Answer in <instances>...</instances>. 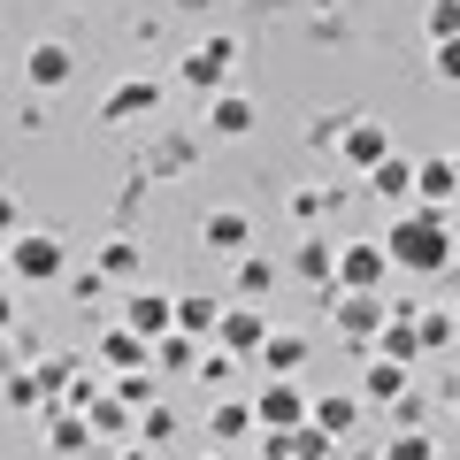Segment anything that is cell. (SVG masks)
Masks as SVG:
<instances>
[{"label": "cell", "instance_id": "27", "mask_svg": "<svg viewBox=\"0 0 460 460\" xmlns=\"http://www.w3.org/2000/svg\"><path fill=\"white\" fill-rule=\"evenodd\" d=\"M100 277H138V246L131 238H108V246H100Z\"/></svg>", "mask_w": 460, "mask_h": 460}, {"label": "cell", "instance_id": "38", "mask_svg": "<svg viewBox=\"0 0 460 460\" xmlns=\"http://www.w3.org/2000/svg\"><path fill=\"white\" fill-rule=\"evenodd\" d=\"M16 215H23V208H16V192H8V184H0V246H8V238H16Z\"/></svg>", "mask_w": 460, "mask_h": 460}, {"label": "cell", "instance_id": "1", "mask_svg": "<svg viewBox=\"0 0 460 460\" xmlns=\"http://www.w3.org/2000/svg\"><path fill=\"white\" fill-rule=\"evenodd\" d=\"M384 261L414 269V277H438V269L453 261V223H445V208H407L384 230Z\"/></svg>", "mask_w": 460, "mask_h": 460}, {"label": "cell", "instance_id": "6", "mask_svg": "<svg viewBox=\"0 0 460 460\" xmlns=\"http://www.w3.org/2000/svg\"><path fill=\"white\" fill-rule=\"evenodd\" d=\"M230 39H199L192 54H184V84H192V93H223V77H230Z\"/></svg>", "mask_w": 460, "mask_h": 460}, {"label": "cell", "instance_id": "12", "mask_svg": "<svg viewBox=\"0 0 460 460\" xmlns=\"http://www.w3.org/2000/svg\"><path fill=\"white\" fill-rule=\"evenodd\" d=\"M338 154H345L353 169H376L384 154H392V138H384V123H345V131H338Z\"/></svg>", "mask_w": 460, "mask_h": 460}, {"label": "cell", "instance_id": "35", "mask_svg": "<svg viewBox=\"0 0 460 460\" xmlns=\"http://www.w3.org/2000/svg\"><path fill=\"white\" fill-rule=\"evenodd\" d=\"M138 429H146V445H162V438H177V414H169V407H146V414H138Z\"/></svg>", "mask_w": 460, "mask_h": 460}, {"label": "cell", "instance_id": "8", "mask_svg": "<svg viewBox=\"0 0 460 460\" xmlns=\"http://www.w3.org/2000/svg\"><path fill=\"white\" fill-rule=\"evenodd\" d=\"M123 330H138V338H169V330H177V323H169V292H138V284H131V299H123Z\"/></svg>", "mask_w": 460, "mask_h": 460}, {"label": "cell", "instance_id": "3", "mask_svg": "<svg viewBox=\"0 0 460 460\" xmlns=\"http://www.w3.org/2000/svg\"><path fill=\"white\" fill-rule=\"evenodd\" d=\"M384 246L376 238H353V246H338V269H330V284L338 292H384Z\"/></svg>", "mask_w": 460, "mask_h": 460}, {"label": "cell", "instance_id": "44", "mask_svg": "<svg viewBox=\"0 0 460 460\" xmlns=\"http://www.w3.org/2000/svg\"><path fill=\"white\" fill-rule=\"evenodd\" d=\"M453 177H460V154H453Z\"/></svg>", "mask_w": 460, "mask_h": 460}, {"label": "cell", "instance_id": "34", "mask_svg": "<svg viewBox=\"0 0 460 460\" xmlns=\"http://www.w3.org/2000/svg\"><path fill=\"white\" fill-rule=\"evenodd\" d=\"M0 399H8V407H39V376H23V368H16V376L0 384Z\"/></svg>", "mask_w": 460, "mask_h": 460}, {"label": "cell", "instance_id": "14", "mask_svg": "<svg viewBox=\"0 0 460 460\" xmlns=\"http://www.w3.org/2000/svg\"><path fill=\"white\" fill-rule=\"evenodd\" d=\"M169 323H177L184 338H215V323H223V307H215L208 292H184V299H169Z\"/></svg>", "mask_w": 460, "mask_h": 460}, {"label": "cell", "instance_id": "13", "mask_svg": "<svg viewBox=\"0 0 460 460\" xmlns=\"http://www.w3.org/2000/svg\"><path fill=\"white\" fill-rule=\"evenodd\" d=\"M199 238H208L215 253H246V246H253V215H238V208H215Z\"/></svg>", "mask_w": 460, "mask_h": 460}, {"label": "cell", "instance_id": "30", "mask_svg": "<svg viewBox=\"0 0 460 460\" xmlns=\"http://www.w3.org/2000/svg\"><path fill=\"white\" fill-rule=\"evenodd\" d=\"M108 399H123V407H154V376H146V368H131V376L115 384Z\"/></svg>", "mask_w": 460, "mask_h": 460}, {"label": "cell", "instance_id": "7", "mask_svg": "<svg viewBox=\"0 0 460 460\" xmlns=\"http://www.w3.org/2000/svg\"><path fill=\"white\" fill-rule=\"evenodd\" d=\"M253 123H261V100H253V93H215L208 100V131L215 138H246Z\"/></svg>", "mask_w": 460, "mask_h": 460}, {"label": "cell", "instance_id": "23", "mask_svg": "<svg viewBox=\"0 0 460 460\" xmlns=\"http://www.w3.org/2000/svg\"><path fill=\"white\" fill-rule=\"evenodd\" d=\"M208 429H215V438H246V429H253V407H246V399H215V407H208Z\"/></svg>", "mask_w": 460, "mask_h": 460}, {"label": "cell", "instance_id": "4", "mask_svg": "<svg viewBox=\"0 0 460 460\" xmlns=\"http://www.w3.org/2000/svg\"><path fill=\"white\" fill-rule=\"evenodd\" d=\"M246 407H253V429H299L307 422V399H299L292 376H269L261 399H246Z\"/></svg>", "mask_w": 460, "mask_h": 460}, {"label": "cell", "instance_id": "39", "mask_svg": "<svg viewBox=\"0 0 460 460\" xmlns=\"http://www.w3.org/2000/svg\"><path fill=\"white\" fill-rule=\"evenodd\" d=\"M392 414H399V429H422V399H414V392L392 399Z\"/></svg>", "mask_w": 460, "mask_h": 460}, {"label": "cell", "instance_id": "37", "mask_svg": "<svg viewBox=\"0 0 460 460\" xmlns=\"http://www.w3.org/2000/svg\"><path fill=\"white\" fill-rule=\"evenodd\" d=\"M230 361H238V353H223V345H215V353H199V368H192V376H208V384H223V376H230Z\"/></svg>", "mask_w": 460, "mask_h": 460}, {"label": "cell", "instance_id": "36", "mask_svg": "<svg viewBox=\"0 0 460 460\" xmlns=\"http://www.w3.org/2000/svg\"><path fill=\"white\" fill-rule=\"evenodd\" d=\"M429 62H438L445 84H460V39H438V47H429Z\"/></svg>", "mask_w": 460, "mask_h": 460}, {"label": "cell", "instance_id": "40", "mask_svg": "<svg viewBox=\"0 0 460 460\" xmlns=\"http://www.w3.org/2000/svg\"><path fill=\"white\" fill-rule=\"evenodd\" d=\"M261 460H292V438L284 429H261Z\"/></svg>", "mask_w": 460, "mask_h": 460}, {"label": "cell", "instance_id": "20", "mask_svg": "<svg viewBox=\"0 0 460 460\" xmlns=\"http://www.w3.org/2000/svg\"><path fill=\"white\" fill-rule=\"evenodd\" d=\"M361 399H376V407L407 399V368H399V361H368V376H361Z\"/></svg>", "mask_w": 460, "mask_h": 460}, {"label": "cell", "instance_id": "41", "mask_svg": "<svg viewBox=\"0 0 460 460\" xmlns=\"http://www.w3.org/2000/svg\"><path fill=\"white\" fill-rule=\"evenodd\" d=\"M8 314H16V307H8V292H0V330H8Z\"/></svg>", "mask_w": 460, "mask_h": 460}, {"label": "cell", "instance_id": "2", "mask_svg": "<svg viewBox=\"0 0 460 460\" xmlns=\"http://www.w3.org/2000/svg\"><path fill=\"white\" fill-rule=\"evenodd\" d=\"M0 261H8L16 284H54L62 277V238H54V230H16V238L0 246Z\"/></svg>", "mask_w": 460, "mask_h": 460}, {"label": "cell", "instance_id": "22", "mask_svg": "<svg viewBox=\"0 0 460 460\" xmlns=\"http://www.w3.org/2000/svg\"><path fill=\"white\" fill-rule=\"evenodd\" d=\"M368 184H376L384 199H414V162H399V154H384V162L368 169Z\"/></svg>", "mask_w": 460, "mask_h": 460}, {"label": "cell", "instance_id": "17", "mask_svg": "<svg viewBox=\"0 0 460 460\" xmlns=\"http://www.w3.org/2000/svg\"><path fill=\"white\" fill-rule=\"evenodd\" d=\"M146 361L169 368V376H184V368H199V338H184V330H169V338L146 345Z\"/></svg>", "mask_w": 460, "mask_h": 460}, {"label": "cell", "instance_id": "19", "mask_svg": "<svg viewBox=\"0 0 460 460\" xmlns=\"http://www.w3.org/2000/svg\"><path fill=\"white\" fill-rule=\"evenodd\" d=\"M307 422L323 429V438H345V429L361 422V399H307Z\"/></svg>", "mask_w": 460, "mask_h": 460}, {"label": "cell", "instance_id": "11", "mask_svg": "<svg viewBox=\"0 0 460 460\" xmlns=\"http://www.w3.org/2000/svg\"><path fill=\"white\" fill-rule=\"evenodd\" d=\"M154 100H162V84H154V77H123L108 100H100V115H108V123H131V115H146Z\"/></svg>", "mask_w": 460, "mask_h": 460}, {"label": "cell", "instance_id": "43", "mask_svg": "<svg viewBox=\"0 0 460 460\" xmlns=\"http://www.w3.org/2000/svg\"><path fill=\"white\" fill-rule=\"evenodd\" d=\"M177 8H208V0H177Z\"/></svg>", "mask_w": 460, "mask_h": 460}, {"label": "cell", "instance_id": "28", "mask_svg": "<svg viewBox=\"0 0 460 460\" xmlns=\"http://www.w3.org/2000/svg\"><path fill=\"white\" fill-rule=\"evenodd\" d=\"M84 407H93L84 429H108V438H115V429H131V407H123V399H84Z\"/></svg>", "mask_w": 460, "mask_h": 460}, {"label": "cell", "instance_id": "10", "mask_svg": "<svg viewBox=\"0 0 460 460\" xmlns=\"http://www.w3.org/2000/svg\"><path fill=\"white\" fill-rule=\"evenodd\" d=\"M261 307H223V323H215V345L223 353H261Z\"/></svg>", "mask_w": 460, "mask_h": 460}, {"label": "cell", "instance_id": "9", "mask_svg": "<svg viewBox=\"0 0 460 460\" xmlns=\"http://www.w3.org/2000/svg\"><path fill=\"white\" fill-rule=\"evenodd\" d=\"M69 69H77V54H69L62 39H39V47L23 54V77H31L39 93H54V84H69Z\"/></svg>", "mask_w": 460, "mask_h": 460}, {"label": "cell", "instance_id": "26", "mask_svg": "<svg viewBox=\"0 0 460 460\" xmlns=\"http://www.w3.org/2000/svg\"><path fill=\"white\" fill-rule=\"evenodd\" d=\"M47 438H54V453H84V438H93V429H84L77 407H62V414L47 422Z\"/></svg>", "mask_w": 460, "mask_h": 460}, {"label": "cell", "instance_id": "32", "mask_svg": "<svg viewBox=\"0 0 460 460\" xmlns=\"http://www.w3.org/2000/svg\"><path fill=\"white\" fill-rule=\"evenodd\" d=\"M429 39H460V0H429Z\"/></svg>", "mask_w": 460, "mask_h": 460}, {"label": "cell", "instance_id": "5", "mask_svg": "<svg viewBox=\"0 0 460 460\" xmlns=\"http://www.w3.org/2000/svg\"><path fill=\"white\" fill-rule=\"evenodd\" d=\"M384 314H392V307H384V292H338V330L353 345H376Z\"/></svg>", "mask_w": 460, "mask_h": 460}, {"label": "cell", "instance_id": "21", "mask_svg": "<svg viewBox=\"0 0 460 460\" xmlns=\"http://www.w3.org/2000/svg\"><path fill=\"white\" fill-rule=\"evenodd\" d=\"M100 361L131 376V368H146V338H138V330H108V338H100Z\"/></svg>", "mask_w": 460, "mask_h": 460}, {"label": "cell", "instance_id": "42", "mask_svg": "<svg viewBox=\"0 0 460 460\" xmlns=\"http://www.w3.org/2000/svg\"><path fill=\"white\" fill-rule=\"evenodd\" d=\"M123 460H154V453H146V445H131V453H123Z\"/></svg>", "mask_w": 460, "mask_h": 460}, {"label": "cell", "instance_id": "18", "mask_svg": "<svg viewBox=\"0 0 460 460\" xmlns=\"http://www.w3.org/2000/svg\"><path fill=\"white\" fill-rule=\"evenodd\" d=\"M453 192H460L453 162H414V199H422V208H445Z\"/></svg>", "mask_w": 460, "mask_h": 460}, {"label": "cell", "instance_id": "25", "mask_svg": "<svg viewBox=\"0 0 460 460\" xmlns=\"http://www.w3.org/2000/svg\"><path fill=\"white\" fill-rule=\"evenodd\" d=\"M269 284H277V261H261V253H238V292H246V299H269Z\"/></svg>", "mask_w": 460, "mask_h": 460}, {"label": "cell", "instance_id": "24", "mask_svg": "<svg viewBox=\"0 0 460 460\" xmlns=\"http://www.w3.org/2000/svg\"><path fill=\"white\" fill-rule=\"evenodd\" d=\"M292 269H299L307 284H330V269H338V246H323V238H307V246L292 253Z\"/></svg>", "mask_w": 460, "mask_h": 460}, {"label": "cell", "instance_id": "15", "mask_svg": "<svg viewBox=\"0 0 460 460\" xmlns=\"http://www.w3.org/2000/svg\"><path fill=\"white\" fill-rule=\"evenodd\" d=\"M253 361H261L269 376H292V368L307 361V338H299V330H269V338H261V353H253Z\"/></svg>", "mask_w": 460, "mask_h": 460}, {"label": "cell", "instance_id": "31", "mask_svg": "<svg viewBox=\"0 0 460 460\" xmlns=\"http://www.w3.org/2000/svg\"><path fill=\"white\" fill-rule=\"evenodd\" d=\"M384 460H438V453H429V438H422V429H399V438L384 445Z\"/></svg>", "mask_w": 460, "mask_h": 460}, {"label": "cell", "instance_id": "33", "mask_svg": "<svg viewBox=\"0 0 460 460\" xmlns=\"http://www.w3.org/2000/svg\"><path fill=\"white\" fill-rule=\"evenodd\" d=\"M414 338H422V345H445V338H453V314H445V307L414 314Z\"/></svg>", "mask_w": 460, "mask_h": 460}, {"label": "cell", "instance_id": "29", "mask_svg": "<svg viewBox=\"0 0 460 460\" xmlns=\"http://www.w3.org/2000/svg\"><path fill=\"white\" fill-rule=\"evenodd\" d=\"M284 438H292V460H330V445H338V438H323V429H314V422L284 429Z\"/></svg>", "mask_w": 460, "mask_h": 460}, {"label": "cell", "instance_id": "16", "mask_svg": "<svg viewBox=\"0 0 460 460\" xmlns=\"http://www.w3.org/2000/svg\"><path fill=\"white\" fill-rule=\"evenodd\" d=\"M376 345H384V353H376V361H399V368H407L414 361V353H422V338H414V314H384V330H376Z\"/></svg>", "mask_w": 460, "mask_h": 460}]
</instances>
